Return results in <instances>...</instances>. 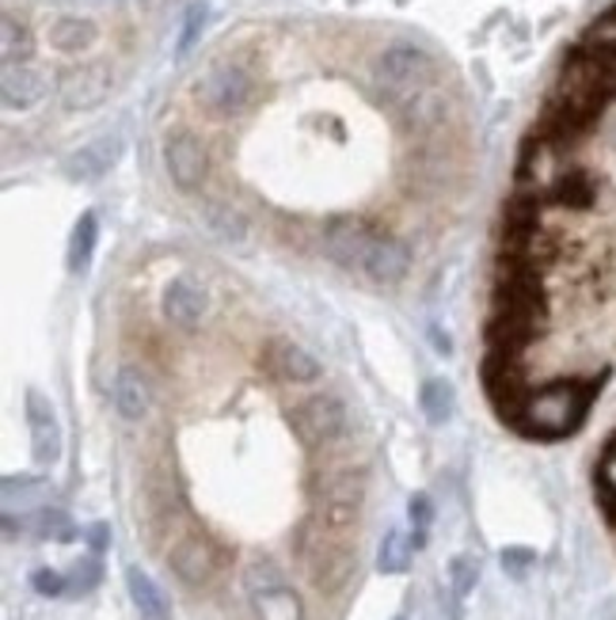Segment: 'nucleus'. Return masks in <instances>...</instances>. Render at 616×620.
Instances as JSON below:
<instances>
[{"instance_id":"8","label":"nucleus","mask_w":616,"mask_h":620,"mask_svg":"<svg viewBox=\"0 0 616 620\" xmlns=\"http://www.w3.org/2000/svg\"><path fill=\"white\" fill-rule=\"evenodd\" d=\"M168 567L186 582V587H205L218 575V548L205 537H183L168 552Z\"/></svg>"},{"instance_id":"4","label":"nucleus","mask_w":616,"mask_h":620,"mask_svg":"<svg viewBox=\"0 0 616 620\" xmlns=\"http://www.w3.org/2000/svg\"><path fill=\"white\" fill-rule=\"evenodd\" d=\"M194 100L218 119H232L252 103V77L236 61H213L194 84Z\"/></svg>"},{"instance_id":"1","label":"nucleus","mask_w":616,"mask_h":620,"mask_svg":"<svg viewBox=\"0 0 616 620\" xmlns=\"http://www.w3.org/2000/svg\"><path fill=\"white\" fill-rule=\"evenodd\" d=\"M324 252L339 267L359 271L377 286H396L411 267V247L400 236L370 233L354 221H332L324 228Z\"/></svg>"},{"instance_id":"5","label":"nucleus","mask_w":616,"mask_h":620,"mask_svg":"<svg viewBox=\"0 0 616 620\" xmlns=\"http://www.w3.org/2000/svg\"><path fill=\"white\" fill-rule=\"evenodd\" d=\"M301 552H305L309 579L316 590H339L354 575V552L346 545H335L327 537H301Z\"/></svg>"},{"instance_id":"26","label":"nucleus","mask_w":616,"mask_h":620,"mask_svg":"<svg viewBox=\"0 0 616 620\" xmlns=\"http://www.w3.org/2000/svg\"><path fill=\"white\" fill-rule=\"evenodd\" d=\"M450 579H453V593L457 598H468V590L476 587V579H479V567L476 560H468V556H457L450 567Z\"/></svg>"},{"instance_id":"12","label":"nucleus","mask_w":616,"mask_h":620,"mask_svg":"<svg viewBox=\"0 0 616 620\" xmlns=\"http://www.w3.org/2000/svg\"><path fill=\"white\" fill-rule=\"evenodd\" d=\"M107 92H111V73H107V65H84V69H77V73H69V81L61 84V103H65L69 111H88V108H95V103H103Z\"/></svg>"},{"instance_id":"31","label":"nucleus","mask_w":616,"mask_h":620,"mask_svg":"<svg viewBox=\"0 0 616 620\" xmlns=\"http://www.w3.org/2000/svg\"><path fill=\"white\" fill-rule=\"evenodd\" d=\"M88 545H92V552H103V548H107V526L88 529Z\"/></svg>"},{"instance_id":"15","label":"nucleus","mask_w":616,"mask_h":620,"mask_svg":"<svg viewBox=\"0 0 616 620\" xmlns=\"http://www.w3.org/2000/svg\"><path fill=\"white\" fill-rule=\"evenodd\" d=\"M271 366L282 380H293V385H309V380L320 377V362L312 358L305 347L285 343V339H279L271 347Z\"/></svg>"},{"instance_id":"10","label":"nucleus","mask_w":616,"mask_h":620,"mask_svg":"<svg viewBox=\"0 0 616 620\" xmlns=\"http://www.w3.org/2000/svg\"><path fill=\"white\" fill-rule=\"evenodd\" d=\"M160 305H164V316L172 324L180 327H199L205 308H210V294L199 286L194 278H172L164 286V297H160Z\"/></svg>"},{"instance_id":"7","label":"nucleus","mask_w":616,"mask_h":620,"mask_svg":"<svg viewBox=\"0 0 616 620\" xmlns=\"http://www.w3.org/2000/svg\"><path fill=\"white\" fill-rule=\"evenodd\" d=\"M164 164H168V175L175 180V187L199 191L205 180V167H210V156H205V145L191 130H175L164 141Z\"/></svg>"},{"instance_id":"14","label":"nucleus","mask_w":616,"mask_h":620,"mask_svg":"<svg viewBox=\"0 0 616 620\" xmlns=\"http://www.w3.org/2000/svg\"><path fill=\"white\" fill-rule=\"evenodd\" d=\"M119 153H122L119 138H100V141H92V145L77 149V153L65 161V172L73 175V180H100L103 172H111V164L119 161Z\"/></svg>"},{"instance_id":"3","label":"nucleus","mask_w":616,"mask_h":620,"mask_svg":"<svg viewBox=\"0 0 616 620\" xmlns=\"http://www.w3.org/2000/svg\"><path fill=\"white\" fill-rule=\"evenodd\" d=\"M437 65L434 58L426 54L415 42H392L373 61V84H377V95L388 100L392 108H404L411 95L434 88Z\"/></svg>"},{"instance_id":"30","label":"nucleus","mask_w":616,"mask_h":620,"mask_svg":"<svg viewBox=\"0 0 616 620\" xmlns=\"http://www.w3.org/2000/svg\"><path fill=\"white\" fill-rule=\"evenodd\" d=\"M529 563H533L529 548H506V552H503V567L511 575H525V567H529Z\"/></svg>"},{"instance_id":"28","label":"nucleus","mask_w":616,"mask_h":620,"mask_svg":"<svg viewBox=\"0 0 616 620\" xmlns=\"http://www.w3.org/2000/svg\"><path fill=\"white\" fill-rule=\"evenodd\" d=\"M205 28V4H194L191 12H186V28H183V39H180V54L194 47V39H199V31Z\"/></svg>"},{"instance_id":"25","label":"nucleus","mask_w":616,"mask_h":620,"mask_svg":"<svg viewBox=\"0 0 616 620\" xmlns=\"http://www.w3.org/2000/svg\"><path fill=\"white\" fill-rule=\"evenodd\" d=\"M34 529H39V537H53V540H73L77 537L73 521H69L61 510H42L39 518H34Z\"/></svg>"},{"instance_id":"22","label":"nucleus","mask_w":616,"mask_h":620,"mask_svg":"<svg viewBox=\"0 0 616 620\" xmlns=\"http://www.w3.org/2000/svg\"><path fill=\"white\" fill-rule=\"evenodd\" d=\"M205 221H210L213 233L225 236V241H244V233H248L244 214L225 206V202H205Z\"/></svg>"},{"instance_id":"29","label":"nucleus","mask_w":616,"mask_h":620,"mask_svg":"<svg viewBox=\"0 0 616 620\" xmlns=\"http://www.w3.org/2000/svg\"><path fill=\"white\" fill-rule=\"evenodd\" d=\"M407 514H411V526L426 529V526H431V518H434V507H431V499H426V495H415V499L407 502Z\"/></svg>"},{"instance_id":"16","label":"nucleus","mask_w":616,"mask_h":620,"mask_svg":"<svg viewBox=\"0 0 616 620\" xmlns=\"http://www.w3.org/2000/svg\"><path fill=\"white\" fill-rule=\"evenodd\" d=\"M255 620H301V598L285 582H266L252 590Z\"/></svg>"},{"instance_id":"24","label":"nucleus","mask_w":616,"mask_h":620,"mask_svg":"<svg viewBox=\"0 0 616 620\" xmlns=\"http://www.w3.org/2000/svg\"><path fill=\"white\" fill-rule=\"evenodd\" d=\"M100 579H103L100 560H95V556H88V560H77L73 571H69V590H73V593H88V590L100 587Z\"/></svg>"},{"instance_id":"19","label":"nucleus","mask_w":616,"mask_h":620,"mask_svg":"<svg viewBox=\"0 0 616 620\" xmlns=\"http://www.w3.org/2000/svg\"><path fill=\"white\" fill-rule=\"evenodd\" d=\"M95 241H100V221L95 214H80L73 236H69V252H65V263L73 274H84L88 263H92V252H95Z\"/></svg>"},{"instance_id":"2","label":"nucleus","mask_w":616,"mask_h":620,"mask_svg":"<svg viewBox=\"0 0 616 620\" xmlns=\"http://www.w3.org/2000/svg\"><path fill=\"white\" fill-rule=\"evenodd\" d=\"M597 388L602 385H597L594 377L590 380H552V385L529 393V400L517 411L514 427L541 441L567 438V434H575L583 427L586 415H590Z\"/></svg>"},{"instance_id":"21","label":"nucleus","mask_w":616,"mask_h":620,"mask_svg":"<svg viewBox=\"0 0 616 620\" xmlns=\"http://www.w3.org/2000/svg\"><path fill=\"white\" fill-rule=\"evenodd\" d=\"M0 50H4V65H23L31 58V31L12 12H4L0 20Z\"/></svg>"},{"instance_id":"23","label":"nucleus","mask_w":616,"mask_h":620,"mask_svg":"<svg viewBox=\"0 0 616 620\" xmlns=\"http://www.w3.org/2000/svg\"><path fill=\"white\" fill-rule=\"evenodd\" d=\"M411 537H404V533H396V529H392V533L381 540V552H377V567L385 575H400V571H407V563H411Z\"/></svg>"},{"instance_id":"20","label":"nucleus","mask_w":616,"mask_h":620,"mask_svg":"<svg viewBox=\"0 0 616 620\" xmlns=\"http://www.w3.org/2000/svg\"><path fill=\"white\" fill-rule=\"evenodd\" d=\"M418 407H423L426 423H434V427H442V423H450L453 407H457V396H453V385L450 380H426L423 393H418Z\"/></svg>"},{"instance_id":"13","label":"nucleus","mask_w":616,"mask_h":620,"mask_svg":"<svg viewBox=\"0 0 616 620\" xmlns=\"http://www.w3.org/2000/svg\"><path fill=\"white\" fill-rule=\"evenodd\" d=\"M149 404H153V393H149V380L141 377V369L122 366L119 374H114V407H119V415L138 423L149 415Z\"/></svg>"},{"instance_id":"17","label":"nucleus","mask_w":616,"mask_h":620,"mask_svg":"<svg viewBox=\"0 0 616 620\" xmlns=\"http://www.w3.org/2000/svg\"><path fill=\"white\" fill-rule=\"evenodd\" d=\"M127 587H130V598L133 606H138V613L145 620H168V598L160 593V587L153 579H149L141 567H130L127 571Z\"/></svg>"},{"instance_id":"6","label":"nucleus","mask_w":616,"mask_h":620,"mask_svg":"<svg viewBox=\"0 0 616 620\" xmlns=\"http://www.w3.org/2000/svg\"><path fill=\"white\" fill-rule=\"evenodd\" d=\"M293 427H297V434L309 446H327V441H335L346 430V407L332 393H316L297 404Z\"/></svg>"},{"instance_id":"11","label":"nucleus","mask_w":616,"mask_h":620,"mask_svg":"<svg viewBox=\"0 0 616 620\" xmlns=\"http://www.w3.org/2000/svg\"><path fill=\"white\" fill-rule=\"evenodd\" d=\"M47 73L34 65H4V81H0V95H4V111H27L47 95Z\"/></svg>"},{"instance_id":"32","label":"nucleus","mask_w":616,"mask_h":620,"mask_svg":"<svg viewBox=\"0 0 616 620\" xmlns=\"http://www.w3.org/2000/svg\"><path fill=\"white\" fill-rule=\"evenodd\" d=\"M396 620H404V617H396Z\"/></svg>"},{"instance_id":"9","label":"nucleus","mask_w":616,"mask_h":620,"mask_svg":"<svg viewBox=\"0 0 616 620\" xmlns=\"http://www.w3.org/2000/svg\"><path fill=\"white\" fill-rule=\"evenodd\" d=\"M27 427H31V449L39 465H53L61 457V427L50 400L42 393H27Z\"/></svg>"},{"instance_id":"18","label":"nucleus","mask_w":616,"mask_h":620,"mask_svg":"<svg viewBox=\"0 0 616 620\" xmlns=\"http://www.w3.org/2000/svg\"><path fill=\"white\" fill-rule=\"evenodd\" d=\"M50 42L61 54H77V50H88L95 42V23L80 20V16H61V20L50 23Z\"/></svg>"},{"instance_id":"27","label":"nucleus","mask_w":616,"mask_h":620,"mask_svg":"<svg viewBox=\"0 0 616 620\" xmlns=\"http://www.w3.org/2000/svg\"><path fill=\"white\" fill-rule=\"evenodd\" d=\"M34 590L39 593H47V598H58V593H65L69 590V579L65 575H58V571H50V567H42V571H34Z\"/></svg>"}]
</instances>
